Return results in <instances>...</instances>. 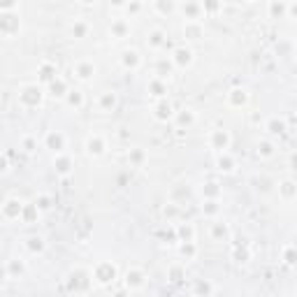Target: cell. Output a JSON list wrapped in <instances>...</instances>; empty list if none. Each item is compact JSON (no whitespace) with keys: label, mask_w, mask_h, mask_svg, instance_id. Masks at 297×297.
<instances>
[{"label":"cell","mask_w":297,"mask_h":297,"mask_svg":"<svg viewBox=\"0 0 297 297\" xmlns=\"http://www.w3.org/2000/svg\"><path fill=\"white\" fill-rule=\"evenodd\" d=\"M44 100V88L39 84H24L19 88V105L24 109H37Z\"/></svg>","instance_id":"cell-1"},{"label":"cell","mask_w":297,"mask_h":297,"mask_svg":"<svg viewBox=\"0 0 297 297\" xmlns=\"http://www.w3.org/2000/svg\"><path fill=\"white\" fill-rule=\"evenodd\" d=\"M118 276V267L112 260H100V263L93 267V281H97L100 286H112Z\"/></svg>","instance_id":"cell-2"},{"label":"cell","mask_w":297,"mask_h":297,"mask_svg":"<svg viewBox=\"0 0 297 297\" xmlns=\"http://www.w3.org/2000/svg\"><path fill=\"white\" fill-rule=\"evenodd\" d=\"M91 281H93V272H86V269L77 267L70 272L68 276V288L72 292H86L91 288Z\"/></svg>","instance_id":"cell-3"},{"label":"cell","mask_w":297,"mask_h":297,"mask_svg":"<svg viewBox=\"0 0 297 297\" xmlns=\"http://www.w3.org/2000/svg\"><path fill=\"white\" fill-rule=\"evenodd\" d=\"M84 149H86V156L100 158L107 151V140H105L100 132H91V135L86 137V142H84Z\"/></svg>","instance_id":"cell-4"},{"label":"cell","mask_w":297,"mask_h":297,"mask_svg":"<svg viewBox=\"0 0 297 297\" xmlns=\"http://www.w3.org/2000/svg\"><path fill=\"white\" fill-rule=\"evenodd\" d=\"M230 144H232V137H230L228 130L216 128V130L209 132V149H214V151H219V153H225L230 149Z\"/></svg>","instance_id":"cell-5"},{"label":"cell","mask_w":297,"mask_h":297,"mask_svg":"<svg viewBox=\"0 0 297 297\" xmlns=\"http://www.w3.org/2000/svg\"><path fill=\"white\" fill-rule=\"evenodd\" d=\"M26 202H21L19 197H7L3 202V219L5 221H19L21 214H24Z\"/></svg>","instance_id":"cell-6"},{"label":"cell","mask_w":297,"mask_h":297,"mask_svg":"<svg viewBox=\"0 0 297 297\" xmlns=\"http://www.w3.org/2000/svg\"><path fill=\"white\" fill-rule=\"evenodd\" d=\"M65 144H68V140H65V135L61 130H49L47 135H44V146L51 149L56 156H58V153H65Z\"/></svg>","instance_id":"cell-7"},{"label":"cell","mask_w":297,"mask_h":297,"mask_svg":"<svg viewBox=\"0 0 297 297\" xmlns=\"http://www.w3.org/2000/svg\"><path fill=\"white\" fill-rule=\"evenodd\" d=\"M193 49L190 47H176L174 51H172V65L174 68H181V70H186V68H190L193 65Z\"/></svg>","instance_id":"cell-8"},{"label":"cell","mask_w":297,"mask_h":297,"mask_svg":"<svg viewBox=\"0 0 297 297\" xmlns=\"http://www.w3.org/2000/svg\"><path fill=\"white\" fill-rule=\"evenodd\" d=\"M146 286V274L140 267H130L126 272V288L128 290H142Z\"/></svg>","instance_id":"cell-9"},{"label":"cell","mask_w":297,"mask_h":297,"mask_svg":"<svg viewBox=\"0 0 297 297\" xmlns=\"http://www.w3.org/2000/svg\"><path fill=\"white\" fill-rule=\"evenodd\" d=\"M72 72L79 82H91V79L95 77V63H93V61H77Z\"/></svg>","instance_id":"cell-10"},{"label":"cell","mask_w":297,"mask_h":297,"mask_svg":"<svg viewBox=\"0 0 297 297\" xmlns=\"http://www.w3.org/2000/svg\"><path fill=\"white\" fill-rule=\"evenodd\" d=\"M153 116H156V121H161V123H167L170 118H174V107H172V103L167 100V97L156 103V107H153Z\"/></svg>","instance_id":"cell-11"},{"label":"cell","mask_w":297,"mask_h":297,"mask_svg":"<svg viewBox=\"0 0 297 297\" xmlns=\"http://www.w3.org/2000/svg\"><path fill=\"white\" fill-rule=\"evenodd\" d=\"M249 100H251V95H249L246 88H232V91L228 93V105H230V107H234V109L246 107Z\"/></svg>","instance_id":"cell-12"},{"label":"cell","mask_w":297,"mask_h":297,"mask_svg":"<svg viewBox=\"0 0 297 297\" xmlns=\"http://www.w3.org/2000/svg\"><path fill=\"white\" fill-rule=\"evenodd\" d=\"M0 33L3 37H12V35L19 33V19L10 16V12H3V19H0Z\"/></svg>","instance_id":"cell-13"},{"label":"cell","mask_w":297,"mask_h":297,"mask_svg":"<svg viewBox=\"0 0 297 297\" xmlns=\"http://www.w3.org/2000/svg\"><path fill=\"white\" fill-rule=\"evenodd\" d=\"M128 33H130V24H128L123 16H118V19H112V24H109V35H112L114 39L128 37Z\"/></svg>","instance_id":"cell-14"},{"label":"cell","mask_w":297,"mask_h":297,"mask_svg":"<svg viewBox=\"0 0 297 297\" xmlns=\"http://www.w3.org/2000/svg\"><path fill=\"white\" fill-rule=\"evenodd\" d=\"M26 274V263L21 258H10L5 263V276L7 279H21Z\"/></svg>","instance_id":"cell-15"},{"label":"cell","mask_w":297,"mask_h":297,"mask_svg":"<svg viewBox=\"0 0 297 297\" xmlns=\"http://www.w3.org/2000/svg\"><path fill=\"white\" fill-rule=\"evenodd\" d=\"M121 65L126 70H140V65H142L140 51H137V49H126L121 54Z\"/></svg>","instance_id":"cell-16"},{"label":"cell","mask_w":297,"mask_h":297,"mask_svg":"<svg viewBox=\"0 0 297 297\" xmlns=\"http://www.w3.org/2000/svg\"><path fill=\"white\" fill-rule=\"evenodd\" d=\"M116 105H118V97L114 91H103L97 95V107L103 109V112H112Z\"/></svg>","instance_id":"cell-17"},{"label":"cell","mask_w":297,"mask_h":297,"mask_svg":"<svg viewBox=\"0 0 297 297\" xmlns=\"http://www.w3.org/2000/svg\"><path fill=\"white\" fill-rule=\"evenodd\" d=\"M279 195H281L283 202H292L297 197V184L290 179H283L281 184H279Z\"/></svg>","instance_id":"cell-18"},{"label":"cell","mask_w":297,"mask_h":297,"mask_svg":"<svg viewBox=\"0 0 297 297\" xmlns=\"http://www.w3.org/2000/svg\"><path fill=\"white\" fill-rule=\"evenodd\" d=\"M54 170L58 172L61 176H68L70 172H72V158H70L68 153H58V156H54Z\"/></svg>","instance_id":"cell-19"},{"label":"cell","mask_w":297,"mask_h":297,"mask_svg":"<svg viewBox=\"0 0 297 297\" xmlns=\"http://www.w3.org/2000/svg\"><path fill=\"white\" fill-rule=\"evenodd\" d=\"M174 121H176V126H179V130H184V128L188 130V128L197 121V116H195L193 109H181V112L174 114Z\"/></svg>","instance_id":"cell-20"},{"label":"cell","mask_w":297,"mask_h":297,"mask_svg":"<svg viewBox=\"0 0 297 297\" xmlns=\"http://www.w3.org/2000/svg\"><path fill=\"white\" fill-rule=\"evenodd\" d=\"M234 167H237V161L230 156V151L219 153V158H216V170L225 172V174H230V172H234Z\"/></svg>","instance_id":"cell-21"},{"label":"cell","mask_w":297,"mask_h":297,"mask_svg":"<svg viewBox=\"0 0 297 297\" xmlns=\"http://www.w3.org/2000/svg\"><path fill=\"white\" fill-rule=\"evenodd\" d=\"M193 295L195 297H211L214 295V283L209 279H197L193 283Z\"/></svg>","instance_id":"cell-22"},{"label":"cell","mask_w":297,"mask_h":297,"mask_svg":"<svg viewBox=\"0 0 297 297\" xmlns=\"http://www.w3.org/2000/svg\"><path fill=\"white\" fill-rule=\"evenodd\" d=\"M149 93H151L153 97H158V100H165L167 95V82L161 77H153L151 82H149Z\"/></svg>","instance_id":"cell-23"},{"label":"cell","mask_w":297,"mask_h":297,"mask_svg":"<svg viewBox=\"0 0 297 297\" xmlns=\"http://www.w3.org/2000/svg\"><path fill=\"white\" fill-rule=\"evenodd\" d=\"M49 91H51V95H56V97H68V93L72 91V88L68 86V82H65L63 77H56L54 82L49 84Z\"/></svg>","instance_id":"cell-24"},{"label":"cell","mask_w":297,"mask_h":297,"mask_svg":"<svg viewBox=\"0 0 297 297\" xmlns=\"http://www.w3.org/2000/svg\"><path fill=\"white\" fill-rule=\"evenodd\" d=\"M195 225L193 223H179L176 225V237L179 242H195Z\"/></svg>","instance_id":"cell-25"},{"label":"cell","mask_w":297,"mask_h":297,"mask_svg":"<svg viewBox=\"0 0 297 297\" xmlns=\"http://www.w3.org/2000/svg\"><path fill=\"white\" fill-rule=\"evenodd\" d=\"M39 77H42V82L51 84L58 77V74H56V65L51 63V61H42V63H39Z\"/></svg>","instance_id":"cell-26"},{"label":"cell","mask_w":297,"mask_h":297,"mask_svg":"<svg viewBox=\"0 0 297 297\" xmlns=\"http://www.w3.org/2000/svg\"><path fill=\"white\" fill-rule=\"evenodd\" d=\"M88 30H91V26H88L86 19H74V24L70 26V35H72V37H77V39L86 37Z\"/></svg>","instance_id":"cell-27"},{"label":"cell","mask_w":297,"mask_h":297,"mask_svg":"<svg viewBox=\"0 0 297 297\" xmlns=\"http://www.w3.org/2000/svg\"><path fill=\"white\" fill-rule=\"evenodd\" d=\"M184 35L188 39H200L202 37V24H200V21H186V24H184Z\"/></svg>","instance_id":"cell-28"},{"label":"cell","mask_w":297,"mask_h":297,"mask_svg":"<svg viewBox=\"0 0 297 297\" xmlns=\"http://www.w3.org/2000/svg\"><path fill=\"white\" fill-rule=\"evenodd\" d=\"M202 197H205V200H219L221 197V186L216 184V181H207V184L202 186Z\"/></svg>","instance_id":"cell-29"},{"label":"cell","mask_w":297,"mask_h":297,"mask_svg":"<svg viewBox=\"0 0 297 297\" xmlns=\"http://www.w3.org/2000/svg\"><path fill=\"white\" fill-rule=\"evenodd\" d=\"M26 249H28L33 255L44 253V249H47V242H44L42 237H28V239H26Z\"/></svg>","instance_id":"cell-30"},{"label":"cell","mask_w":297,"mask_h":297,"mask_svg":"<svg viewBox=\"0 0 297 297\" xmlns=\"http://www.w3.org/2000/svg\"><path fill=\"white\" fill-rule=\"evenodd\" d=\"M181 12L186 14L188 21H200L202 5H197V3H186V5H181Z\"/></svg>","instance_id":"cell-31"},{"label":"cell","mask_w":297,"mask_h":297,"mask_svg":"<svg viewBox=\"0 0 297 297\" xmlns=\"http://www.w3.org/2000/svg\"><path fill=\"white\" fill-rule=\"evenodd\" d=\"M179 255L184 260H193L197 255V244L195 242H181L179 244Z\"/></svg>","instance_id":"cell-32"},{"label":"cell","mask_w":297,"mask_h":297,"mask_svg":"<svg viewBox=\"0 0 297 297\" xmlns=\"http://www.w3.org/2000/svg\"><path fill=\"white\" fill-rule=\"evenodd\" d=\"M128 161H130V165L135 167H142L146 161V151L144 149H140V146H135V149H130V153H128Z\"/></svg>","instance_id":"cell-33"},{"label":"cell","mask_w":297,"mask_h":297,"mask_svg":"<svg viewBox=\"0 0 297 297\" xmlns=\"http://www.w3.org/2000/svg\"><path fill=\"white\" fill-rule=\"evenodd\" d=\"M65 103H68V107H72V109H82L84 107V93L82 91H70L68 97H65Z\"/></svg>","instance_id":"cell-34"},{"label":"cell","mask_w":297,"mask_h":297,"mask_svg":"<svg viewBox=\"0 0 297 297\" xmlns=\"http://www.w3.org/2000/svg\"><path fill=\"white\" fill-rule=\"evenodd\" d=\"M37 216H39L37 205H26L24 207V214H21V221L30 225V223H35V221H37Z\"/></svg>","instance_id":"cell-35"},{"label":"cell","mask_w":297,"mask_h":297,"mask_svg":"<svg viewBox=\"0 0 297 297\" xmlns=\"http://www.w3.org/2000/svg\"><path fill=\"white\" fill-rule=\"evenodd\" d=\"M202 214L205 216H219L221 214V205H219V200H205L202 202Z\"/></svg>","instance_id":"cell-36"},{"label":"cell","mask_w":297,"mask_h":297,"mask_svg":"<svg viewBox=\"0 0 297 297\" xmlns=\"http://www.w3.org/2000/svg\"><path fill=\"white\" fill-rule=\"evenodd\" d=\"M163 44H165V33H163V30H151V33H149V47L151 49H158V47H163Z\"/></svg>","instance_id":"cell-37"},{"label":"cell","mask_w":297,"mask_h":297,"mask_svg":"<svg viewBox=\"0 0 297 297\" xmlns=\"http://www.w3.org/2000/svg\"><path fill=\"white\" fill-rule=\"evenodd\" d=\"M258 156L260 158H272L274 156V144L272 142H267V140L258 142Z\"/></svg>","instance_id":"cell-38"},{"label":"cell","mask_w":297,"mask_h":297,"mask_svg":"<svg viewBox=\"0 0 297 297\" xmlns=\"http://www.w3.org/2000/svg\"><path fill=\"white\" fill-rule=\"evenodd\" d=\"M267 128H269V132H274V135H283V132H286V121H281V118H269Z\"/></svg>","instance_id":"cell-39"},{"label":"cell","mask_w":297,"mask_h":297,"mask_svg":"<svg viewBox=\"0 0 297 297\" xmlns=\"http://www.w3.org/2000/svg\"><path fill=\"white\" fill-rule=\"evenodd\" d=\"M184 276H186V272H184V267H181V265H172V267L167 269V279H170V281H174V283H179Z\"/></svg>","instance_id":"cell-40"},{"label":"cell","mask_w":297,"mask_h":297,"mask_svg":"<svg viewBox=\"0 0 297 297\" xmlns=\"http://www.w3.org/2000/svg\"><path fill=\"white\" fill-rule=\"evenodd\" d=\"M269 14L272 16H283V14H288V5L286 3H269Z\"/></svg>","instance_id":"cell-41"},{"label":"cell","mask_w":297,"mask_h":297,"mask_svg":"<svg viewBox=\"0 0 297 297\" xmlns=\"http://www.w3.org/2000/svg\"><path fill=\"white\" fill-rule=\"evenodd\" d=\"M211 237H214V239H225V237H228V225H225V223H214V225H211Z\"/></svg>","instance_id":"cell-42"},{"label":"cell","mask_w":297,"mask_h":297,"mask_svg":"<svg viewBox=\"0 0 297 297\" xmlns=\"http://www.w3.org/2000/svg\"><path fill=\"white\" fill-rule=\"evenodd\" d=\"M283 260H286L288 265H295L297 263V246H286V249H283Z\"/></svg>","instance_id":"cell-43"},{"label":"cell","mask_w":297,"mask_h":297,"mask_svg":"<svg viewBox=\"0 0 297 297\" xmlns=\"http://www.w3.org/2000/svg\"><path fill=\"white\" fill-rule=\"evenodd\" d=\"M21 149H24L26 153H33L35 149H37V140H35V137H24V140H21Z\"/></svg>","instance_id":"cell-44"},{"label":"cell","mask_w":297,"mask_h":297,"mask_svg":"<svg viewBox=\"0 0 297 297\" xmlns=\"http://www.w3.org/2000/svg\"><path fill=\"white\" fill-rule=\"evenodd\" d=\"M35 205H37V209H49L51 207V197L49 195H39L37 200H35Z\"/></svg>","instance_id":"cell-45"},{"label":"cell","mask_w":297,"mask_h":297,"mask_svg":"<svg viewBox=\"0 0 297 297\" xmlns=\"http://www.w3.org/2000/svg\"><path fill=\"white\" fill-rule=\"evenodd\" d=\"M163 214L167 216V219H174L176 214H179V209H176L174 202H170V205H165V209H163Z\"/></svg>","instance_id":"cell-46"},{"label":"cell","mask_w":297,"mask_h":297,"mask_svg":"<svg viewBox=\"0 0 297 297\" xmlns=\"http://www.w3.org/2000/svg\"><path fill=\"white\" fill-rule=\"evenodd\" d=\"M123 10H126L128 14H137V12L142 10V5L140 3H132V5H123Z\"/></svg>","instance_id":"cell-47"},{"label":"cell","mask_w":297,"mask_h":297,"mask_svg":"<svg viewBox=\"0 0 297 297\" xmlns=\"http://www.w3.org/2000/svg\"><path fill=\"white\" fill-rule=\"evenodd\" d=\"M288 14L297 19V3H295V5H288Z\"/></svg>","instance_id":"cell-48"},{"label":"cell","mask_w":297,"mask_h":297,"mask_svg":"<svg viewBox=\"0 0 297 297\" xmlns=\"http://www.w3.org/2000/svg\"><path fill=\"white\" fill-rule=\"evenodd\" d=\"M290 165H292V167H295V170H297V156H292V158H290Z\"/></svg>","instance_id":"cell-49"},{"label":"cell","mask_w":297,"mask_h":297,"mask_svg":"<svg viewBox=\"0 0 297 297\" xmlns=\"http://www.w3.org/2000/svg\"><path fill=\"white\" fill-rule=\"evenodd\" d=\"M114 297H126V295H123V292H116V295H114Z\"/></svg>","instance_id":"cell-50"}]
</instances>
